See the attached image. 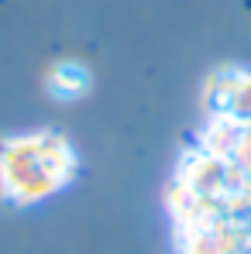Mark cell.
Returning a JSON list of instances; mask_svg holds the SVG:
<instances>
[{
	"label": "cell",
	"mask_w": 251,
	"mask_h": 254,
	"mask_svg": "<svg viewBox=\"0 0 251 254\" xmlns=\"http://www.w3.org/2000/svg\"><path fill=\"white\" fill-rule=\"evenodd\" d=\"M76 172V151L62 134L38 130L3 141L0 148V192L17 203H38L59 192Z\"/></svg>",
	"instance_id": "cell-1"
},
{
	"label": "cell",
	"mask_w": 251,
	"mask_h": 254,
	"mask_svg": "<svg viewBox=\"0 0 251 254\" xmlns=\"http://www.w3.org/2000/svg\"><path fill=\"white\" fill-rule=\"evenodd\" d=\"M86 86H89V72L76 62H59L48 72V93L59 100H76L80 93H86Z\"/></svg>",
	"instance_id": "cell-2"
}]
</instances>
